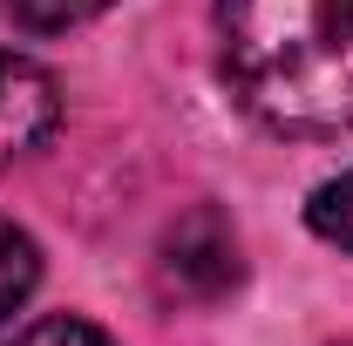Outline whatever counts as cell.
I'll list each match as a JSON object with an SVG mask.
<instances>
[{"mask_svg": "<svg viewBox=\"0 0 353 346\" xmlns=\"http://www.w3.org/2000/svg\"><path fill=\"white\" fill-rule=\"evenodd\" d=\"M54 130H61V82L34 54L0 48V170L34 156Z\"/></svg>", "mask_w": 353, "mask_h": 346, "instance_id": "3", "label": "cell"}, {"mask_svg": "<svg viewBox=\"0 0 353 346\" xmlns=\"http://www.w3.org/2000/svg\"><path fill=\"white\" fill-rule=\"evenodd\" d=\"M14 346H116L102 326H88L75 312H54V319H34V326H21Z\"/></svg>", "mask_w": 353, "mask_h": 346, "instance_id": "7", "label": "cell"}, {"mask_svg": "<svg viewBox=\"0 0 353 346\" xmlns=\"http://www.w3.org/2000/svg\"><path fill=\"white\" fill-rule=\"evenodd\" d=\"M102 7H116V0H0V21H14L21 34H68V28L95 21Z\"/></svg>", "mask_w": 353, "mask_h": 346, "instance_id": "5", "label": "cell"}, {"mask_svg": "<svg viewBox=\"0 0 353 346\" xmlns=\"http://www.w3.org/2000/svg\"><path fill=\"white\" fill-rule=\"evenodd\" d=\"M218 75L272 136H347L353 0H218Z\"/></svg>", "mask_w": 353, "mask_h": 346, "instance_id": "1", "label": "cell"}, {"mask_svg": "<svg viewBox=\"0 0 353 346\" xmlns=\"http://www.w3.org/2000/svg\"><path fill=\"white\" fill-rule=\"evenodd\" d=\"M306 224H312V238L353 252V170L333 176V183H319V190L306 197Z\"/></svg>", "mask_w": 353, "mask_h": 346, "instance_id": "6", "label": "cell"}, {"mask_svg": "<svg viewBox=\"0 0 353 346\" xmlns=\"http://www.w3.org/2000/svg\"><path fill=\"white\" fill-rule=\"evenodd\" d=\"M340 346H353V340H340Z\"/></svg>", "mask_w": 353, "mask_h": 346, "instance_id": "8", "label": "cell"}, {"mask_svg": "<svg viewBox=\"0 0 353 346\" xmlns=\"http://www.w3.org/2000/svg\"><path fill=\"white\" fill-rule=\"evenodd\" d=\"M34 285H41V245L14 217H0V319H14L34 299Z\"/></svg>", "mask_w": 353, "mask_h": 346, "instance_id": "4", "label": "cell"}, {"mask_svg": "<svg viewBox=\"0 0 353 346\" xmlns=\"http://www.w3.org/2000/svg\"><path fill=\"white\" fill-rule=\"evenodd\" d=\"M238 278H245V252H238V231H231V217L218 204H197V211H183L163 231V245H157V285H163V299L218 305V299L238 292Z\"/></svg>", "mask_w": 353, "mask_h": 346, "instance_id": "2", "label": "cell"}]
</instances>
